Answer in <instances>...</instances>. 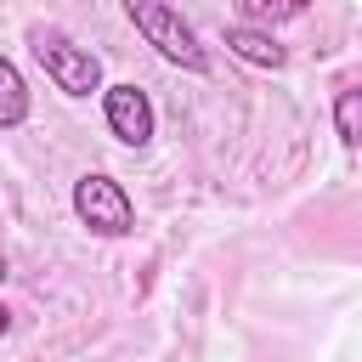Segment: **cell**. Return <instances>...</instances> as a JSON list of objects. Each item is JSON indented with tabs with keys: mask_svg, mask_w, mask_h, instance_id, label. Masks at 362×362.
<instances>
[{
	"mask_svg": "<svg viewBox=\"0 0 362 362\" xmlns=\"http://www.w3.org/2000/svg\"><path fill=\"white\" fill-rule=\"evenodd\" d=\"M28 51H34V62L45 68V79H51L62 96L90 102V96L107 90V85H102V57H96L90 45H79L74 34L51 28V23H34V28H28Z\"/></svg>",
	"mask_w": 362,
	"mask_h": 362,
	"instance_id": "1",
	"label": "cell"
},
{
	"mask_svg": "<svg viewBox=\"0 0 362 362\" xmlns=\"http://www.w3.org/2000/svg\"><path fill=\"white\" fill-rule=\"evenodd\" d=\"M124 17H130V28H136L170 68H181V74H209V45L198 40V28H192L175 6H164V0H124Z\"/></svg>",
	"mask_w": 362,
	"mask_h": 362,
	"instance_id": "2",
	"label": "cell"
},
{
	"mask_svg": "<svg viewBox=\"0 0 362 362\" xmlns=\"http://www.w3.org/2000/svg\"><path fill=\"white\" fill-rule=\"evenodd\" d=\"M74 221L90 232V238H130L136 232V204L124 192L119 175L107 170H85L74 181Z\"/></svg>",
	"mask_w": 362,
	"mask_h": 362,
	"instance_id": "3",
	"label": "cell"
},
{
	"mask_svg": "<svg viewBox=\"0 0 362 362\" xmlns=\"http://www.w3.org/2000/svg\"><path fill=\"white\" fill-rule=\"evenodd\" d=\"M102 124H107V136H113L119 147L141 153V147L158 136V107H153V96H147L136 79H119V85L102 90Z\"/></svg>",
	"mask_w": 362,
	"mask_h": 362,
	"instance_id": "4",
	"label": "cell"
},
{
	"mask_svg": "<svg viewBox=\"0 0 362 362\" xmlns=\"http://www.w3.org/2000/svg\"><path fill=\"white\" fill-rule=\"evenodd\" d=\"M221 40H226V51L238 57V62H249V68H288V51L277 45V34H266V28H249V23H226L221 28Z\"/></svg>",
	"mask_w": 362,
	"mask_h": 362,
	"instance_id": "5",
	"label": "cell"
},
{
	"mask_svg": "<svg viewBox=\"0 0 362 362\" xmlns=\"http://www.w3.org/2000/svg\"><path fill=\"white\" fill-rule=\"evenodd\" d=\"M28 113H34V90H28L23 68L0 51V130H23Z\"/></svg>",
	"mask_w": 362,
	"mask_h": 362,
	"instance_id": "6",
	"label": "cell"
},
{
	"mask_svg": "<svg viewBox=\"0 0 362 362\" xmlns=\"http://www.w3.org/2000/svg\"><path fill=\"white\" fill-rule=\"evenodd\" d=\"M294 17H305V0H283V6H272V0H243L232 23H249V28H266V34H272L277 23H294Z\"/></svg>",
	"mask_w": 362,
	"mask_h": 362,
	"instance_id": "7",
	"label": "cell"
},
{
	"mask_svg": "<svg viewBox=\"0 0 362 362\" xmlns=\"http://www.w3.org/2000/svg\"><path fill=\"white\" fill-rule=\"evenodd\" d=\"M334 136L345 147H362V85H345L334 96Z\"/></svg>",
	"mask_w": 362,
	"mask_h": 362,
	"instance_id": "8",
	"label": "cell"
},
{
	"mask_svg": "<svg viewBox=\"0 0 362 362\" xmlns=\"http://www.w3.org/2000/svg\"><path fill=\"white\" fill-rule=\"evenodd\" d=\"M6 277H11V260H6V249H0V283H6Z\"/></svg>",
	"mask_w": 362,
	"mask_h": 362,
	"instance_id": "9",
	"label": "cell"
},
{
	"mask_svg": "<svg viewBox=\"0 0 362 362\" xmlns=\"http://www.w3.org/2000/svg\"><path fill=\"white\" fill-rule=\"evenodd\" d=\"M6 328H11V317H6V305H0V334H6Z\"/></svg>",
	"mask_w": 362,
	"mask_h": 362,
	"instance_id": "10",
	"label": "cell"
}]
</instances>
